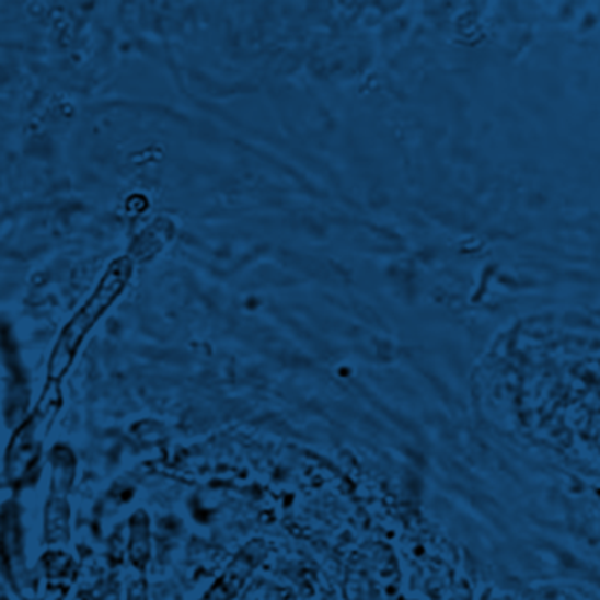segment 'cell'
Masks as SVG:
<instances>
[{
  "instance_id": "6da1fadb",
  "label": "cell",
  "mask_w": 600,
  "mask_h": 600,
  "mask_svg": "<svg viewBox=\"0 0 600 600\" xmlns=\"http://www.w3.org/2000/svg\"><path fill=\"white\" fill-rule=\"evenodd\" d=\"M132 274H135V261L130 256L117 257L106 268L85 305L78 310L60 333L59 341L55 344L54 353L49 358V382L62 381L86 335L92 332L99 319L106 314V310L120 298L122 292L126 291Z\"/></svg>"
},
{
  "instance_id": "7a4b0ae2",
  "label": "cell",
  "mask_w": 600,
  "mask_h": 600,
  "mask_svg": "<svg viewBox=\"0 0 600 600\" xmlns=\"http://www.w3.org/2000/svg\"><path fill=\"white\" fill-rule=\"evenodd\" d=\"M259 544H252L245 553H243L233 565L231 569L226 574V578L222 579L219 587L214 590V599L224 600L233 596L236 588L242 585L243 579L246 578V574L251 573L252 567L256 565L257 558H259L261 552H257Z\"/></svg>"
}]
</instances>
